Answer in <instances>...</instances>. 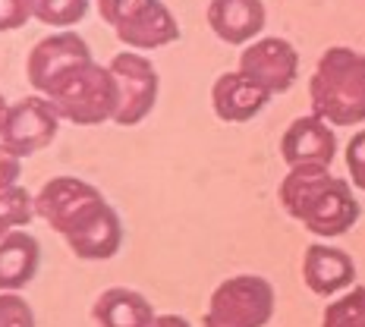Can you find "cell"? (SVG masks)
Wrapping results in <instances>:
<instances>
[{
	"label": "cell",
	"mask_w": 365,
	"mask_h": 327,
	"mask_svg": "<svg viewBox=\"0 0 365 327\" xmlns=\"http://www.w3.org/2000/svg\"><path fill=\"white\" fill-rule=\"evenodd\" d=\"M277 199L293 220L322 239L344 237L359 220L356 186L331 173V167H287Z\"/></svg>",
	"instance_id": "cell-1"
},
{
	"label": "cell",
	"mask_w": 365,
	"mask_h": 327,
	"mask_svg": "<svg viewBox=\"0 0 365 327\" xmlns=\"http://www.w3.org/2000/svg\"><path fill=\"white\" fill-rule=\"evenodd\" d=\"M312 113L331 126L365 123V54L353 48H328L309 79Z\"/></svg>",
	"instance_id": "cell-2"
},
{
	"label": "cell",
	"mask_w": 365,
	"mask_h": 327,
	"mask_svg": "<svg viewBox=\"0 0 365 327\" xmlns=\"http://www.w3.org/2000/svg\"><path fill=\"white\" fill-rule=\"evenodd\" d=\"M41 95L54 104L60 120H70L76 126H101L117 117L120 108V88L110 66H101L95 60L73 63Z\"/></svg>",
	"instance_id": "cell-3"
},
{
	"label": "cell",
	"mask_w": 365,
	"mask_h": 327,
	"mask_svg": "<svg viewBox=\"0 0 365 327\" xmlns=\"http://www.w3.org/2000/svg\"><path fill=\"white\" fill-rule=\"evenodd\" d=\"M277 296L258 274H237L215 286L202 327H268Z\"/></svg>",
	"instance_id": "cell-4"
},
{
	"label": "cell",
	"mask_w": 365,
	"mask_h": 327,
	"mask_svg": "<svg viewBox=\"0 0 365 327\" xmlns=\"http://www.w3.org/2000/svg\"><path fill=\"white\" fill-rule=\"evenodd\" d=\"M104 204L108 199L91 182L79 177H54L35 192V217H41L66 239L79 227H86Z\"/></svg>",
	"instance_id": "cell-5"
},
{
	"label": "cell",
	"mask_w": 365,
	"mask_h": 327,
	"mask_svg": "<svg viewBox=\"0 0 365 327\" xmlns=\"http://www.w3.org/2000/svg\"><path fill=\"white\" fill-rule=\"evenodd\" d=\"M60 133V113L44 95H29L10 104L0 129V142L16 157H32L44 151Z\"/></svg>",
	"instance_id": "cell-6"
},
{
	"label": "cell",
	"mask_w": 365,
	"mask_h": 327,
	"mask_svg": "<svg viewBox=\"0 0 365 327\" xmlns=\"http://www.w3.org/2000/svg\"><path fill=\"white\" fill-rule=\"evenodd\" d=\"M110 73L120 88V108L113 123L117 126H139L142 120L155 110L158 91H161V79H158L155 63L145 54L135 51H123L110 60Z\"/></svg>",
	"instance_id": "cell-7"
},
{
	"label": "cell",
	"mask_w": 365,
	"mask_h": 327,
	"mask_svg": "<svg viewBox=\"0 0 365 327\" xmlns=\"http://www.w3.org/2000/svg\"><path fill=\"white\" fill-rule=\"evenodd\" d=\"M240 73L252 79L255 85H262L271 98L284 95L293 88L296 76H299V54L287 38H255L240 54Z\"/></svg>",
	"instance_id": "cell-8"
},
{
	"label": "cell",
	"mask_w": 365,
	"mask_h": 327,
	"mask_svg": "<svg viewBox=\"0 0 365 327\" xmlns=\"http://www.w3.org/2000/svg\"><path fill=\"white\" fill-rule=\"evenodd\" d=\"M280 157L287 167H331L337 157L334 126L315 113L296 117L280 135Z\"/></svg>",
	"instance_id": "cell-9"
},
{
	"label": "cell",
	"mask_w": 365,
	"mask_h": 327,
	"mask_svg": "<svg viewBox=\"0 0 365 327\" xmlns=\"http://www.w3.org/2000/svg\"><path fill=\"white\" fill-rule=\"evenodd\" d=\"M302 284L322 299L346 293L356 284V261L331 242H312L302 255Z\"/></svg>",
	"instance_id": "cell-10"
},
{
	"label": "cell",
	"mask_w": 365,
	"mask_h": 327,
	"mask_svg": "<svg viewBox=\"0 0 365 327\" xmlns=\"http://www.w3.org/2000/svg\"><path fill=\"white\" fill-rule=\"evenodd\" d=\"M82 60H91L88 44L66 28V32H54V35L41 38V41L29 51L26 76L38 91H44L60 73H66L73 63H82Z\"/></svg>",
	"instance_id": "cell-11"
},
{
	"label": "cell",
	"mask_w": 365,
	"mask_h": 327,
	"mask_svg": "<svg viewBox=\"0 0 365 327\" xmlns=\"http://www.w3.org/2000/svg\"><path fill=\"white\" fill-rule=\"evenodd\" d=\"M271 95L252 79L237 73H220L211 85V108L224 123H249L268 108Z\"/></svg>",
	"instance_id": "cell-12"
},
{
	"label": "cell",
	"mask_w": 365,
	"mask_h": 327,
	"mask_svg": "<svg viewBox=\"0 0 365 327\" xmlns=\"http://www.w3.org/2000/svg\"><path fill=\"white\" fill-rule=\"evenodd\" d=\"M208 26L227 44H252L264 28V4L262 0H211Z\"/></svg>",
	"instance_id": "cell-13"
},
{
	"label": "cell",
	"mask_w": 365,
	"mask_h": 327,
	"mask_svg": "<svg viewBox=\"0 0 365 327\" xmlns=\"http://www.w3.org/2000/svg\"><path fill=\"white\" fill-rule=\"evenodd\" d=\"M66 246H70V252L76 258H82V261H108V258H113L120 252V246H123V224H120V214L110 204H104L86 227H79L76 233L66 237Z\"/></svg>",
	"instance_id": "cell-14"
},
{
	"label": "cell",
	"mask_w": 365,
	"mask_h": 327,
	"mask_svg": "<svg viewBox=\"0 0 365 327\" xmlns=\"http://www.w3.org/2000/svg\"><path fill=\"white\" fill-rule=\"evenodd\" d=\"M41 264V246L29 230H13L0 239V293H16L32 284Z\"/></svg>",
	"instance_id": "cell-15"
},
{
	"label": "cell",
	"mask_w": 365,
	"mask_h": 327,
	"mask_svg": "<svg viewBox=\"0 0 365 327\" xmlns=\"http://www.w3.org/2000/svg\"><path fill=\"white\" fill-rule=\"evenodd\" d=\"M91 318L98 327H151L155 321V308L139 290L129 286H110L95 299Z\"/></svg>",
	"instance_id": "cell-16"
},
{
	"label": "cell",
	"mask_w": 365,
	"mask_h": 327,
	"mask_svg": "<svg viewBox=\"0 0 365 327\" xmlns=\"http://www.w3.org/2000/svg\"><path fill=\"white\" fill-rule=\"evenodd\" d=\"M117 38L126 44V48L135 51H155L164 48V44H173L180 38V26L173 19V13L158 0L155 6H148L142 16H135L133 22L117 28Z\"/></svg>",
	"instance_id": "cell-17"
},
{
	"label": "cell",
	"mask_w": 365,
	"mask_h": 327,
	"mask_svg": "<svg viewBox=\"0 0 365 327\" xmlns=\"http://www.w3.org/2000/svg\"><path fill=\"white\" fill-rule=\"evenodd\" d=\"M322 327H365V286H349L334 296L322 315Z\"/></svg>",
	"instance_id": "cell-18"
},
{
	"label": "cell",
	"mask_w": 365,
	"mask_h": 327,
	"mask_svg": "<svg viewBox=\"0 0 365 327\" xmlns=\"http://www.w3.org/2000/svg\"><path fill=\"white\" fill-rule=\"evenodd\" d=\"M32 217H35V195H29V189L22 186L0 189V239L6 233L29 227Z\"/></svg>",
	"instance_id": "cell-19"
},
{
	"label": "cell",
	"mask_w": 365,
	"mask_h": 327,
	"mask_svg": "<svg viewBox=\"0 0 365 327\" xmlns=\"http://www.w3.org/2000/svg\"><path fill=\"white\" fill-rule=\"evenodd\" d=\"M32 13L44 26H76L88 13V0H32Z\"/></svg>",
	"instance_id": "cell-20"
},
{
	"label": "cell",
	"mask_w": 365,
	"mask_h": 327,
	"mask_svg": "<svg viewBox=\"0 0 365 327\" xmlns=\"http://www.w3.org/2000/svg\"><path fill=\"white\" fill-rule=\"evenodd\" d=\"M155 4L158 0H98V13H101V19L108 22V26L120 28V26H126V22H133L135 16H142V13Z\"/></svg>",
	"instance_id": "cell-21"
},
{
	"label": "cell",
	"mask_w": 365,
	"mask_h": 327,
	"mask_svg": "<svg viewBox=\"0 0 365 327\" xmlns=\"http://www.w3.org/2000/svg\"><path fill=\"white\" fill-rule=\"evenodd\" d=\"M0 327H35V311L19 293H0Z\"/></svg>",
	"instance_id": "cell-22"
},
{
	"label": "cell",
	"mask_w": 365,
	"mask_h": 327,
	"mask_svg": "<svg viewBox=\"0 0 365 327\" xmlns=\"http://www.w3.org/2000/svg\"><path fill=\"white\" fill-rule=\"evenodd\" d=\"M346 173H349V182H353L356 189H362L365 192V129L353 135V139L346 142Z\"/></svg>",
	"instance_id": "cell-23"
},
{
	"label": "cell",
	"mask_w": 365,
	"mask_h": 327,
	"mask_svg": "<svg viewBox=\"0 0 365 327\" xmlns=\"http://www.w3.org/2000/svg\"><path fill=\"white\" fill-rule=\"evenodd\" d=\"M32 16V0H0V32L22 28Z\"/></svg>",
	"instance_id": "cell-24"
},
{
	"label": "cell",
	"mask_w": 365,
	"mask_h": 327,
	"mask_svg": "<svg viewBox=\"0 0 365 327\" xmlns=\"http://www.w3.org/2000/svg\"><path fill=\"white\" fill-rule=\"evenodd\" d=\"M19 177H22V157H16L0 142V189L19 186Z\"/></svg>",
	"instance_id": "cell-25"
},
{
	"label": "cell",
	"mask_w": 365,
	"mask_h": 327,
	"mask_svg": "<svg viewBox=\"0 0 365 327\" xmlns=\"http://www.w3.org/2000/svg\"><path fill=\"white\" fill-rule=\"evenodd\" d=\"M151 327H192V324L182 315H158L155 321H151Z\"/></svg>",
	"instance_id": "cell-26"
},
{
	"label": "cell",
	"mask_w": 365,
	"mask_h": 327,
	"mask_svg": "<svg viewBox=\"0 0 365 327\" xmlns=\"http://www.w3.org/2000/svg\"><path fill=\"white\" fill-rule=\"evenodd\" d=\"M6 110H10V104H6V98L0 95V129H4V120H6Z\"/></svg>",
	"instance_id": "cell-27"
}]
</instances>
